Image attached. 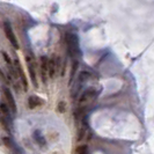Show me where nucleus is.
Masks as SVG:
<instances>
[{
	"mask_svg": "<svg viewBox=\"0 0 154 154\" xmlns=\"http://www.w3.org/2000/svg\"><path fill=\"white\" fill-rule=\"evenodd\" d=\"M66 108H67L66 103H65L64 101H60V102L58 103V106H57V111H58L59 114H64V112L66 111Z\"/></svg>",
	"mask_w": 154,
	"mask_h": 154,
	"instance_id": "ddd939ff",
	"label": "nucleus"
},
{
	"mask_svg": "<svg viewBox=\"0 0 154 154\" xmlns=\"http://www.w3.org/2000/svg\"><path fill=\"white\" fill-rule=\"evenodd\" d=\"M32 136H34V139H35V141L41 147H45L46 146V143L45 140H44V137L42 136V133L39 130H35L34 133H32Z\"/></svg>",
	"mask_w": 154,
	"mask_h": 154,
	"instance_id": "1a4fd4ad",
	"label": "nucleus"
},
{
	"mask_svg": "<svg viewBox=\"0 0 154 154\" xmlns=\"http://www.w3.org/2000/svg\"><path fill=\"white\" fill-rule=\"evenodd\" d=\"M75 154H88V146L87 145H81L77 147Z\"/></svg>",
	"mask_w": 154,
	"mask_h": 154,
	"instance_id": "4468645a",
	"label": "nucleus"
},
{
	"mask_svg": "<svg viewBox=\"0 0 154 154\" xmlns=\"http://www.w3.org/2000/svg\"><path fill=\"white\" fill-rule=\"evenodd\" d=\"M78 66H79V62H78L77 59L75 60H73V64H72V69H71V75H69V85H72V80L74 79L75 77V73H77V69H78Z\"/></svg>",
	"mask_w": 154,
	"mask_h": 154,
	"instance_id": "9b49d317",
	"label": "nucleus"
},
{
	"mask_svg": "<svg viewBox=\"0 0 154 154\" xmlns=\"http://www.w3.org/2000/svg\"><path fill=\"white\" fill-rule=\"evenodd\" d=\"M99 93H96V91L94 88H88L86 89L85 92L82 93L79 97V102L80 104H84V103H87V102H91V101L95 100L96 96H97Z\"/></svg>",
	"mask_w": 154,
	"mask_h": 154,
	"instance_id": "7ed1b4c3",
	"label": "nucleus"
},
{
	"mask_svg": "<svg viewBox=\"0 0 154 154\" xmlns=\"http://www.w3.org/2000/svg\"><path fill=\"white\" fill-rule=\"evenodd\" d=\"M54 74H56V63H54V59H49V63H48V75L50 78H54Z\"/></svg>",
	"mask_w": 154,
	"mask_h": 154,
	"instance_id": "9d476101",
	"label": "nucleus"
},
{
	"mask_svg": "<svg viewBox=\"0 0 154 154\" xmlns=\"http://www.w3.org/2000/svg\"><path fill=\"white\" fill-rule=\"evenodd\" d=\"M48 63H49V58L43 56L41 58V71H42V77H43V81L46 80V74H48Z\"/></svg>",
	"mask_w": 154,
	"mask_h": 154,
	"instance_id": "6e6552de",
	"label": "nucleus"
},
{
	"mask_svg": "<svg viewBox=\"0 0 154 154\" xmlns=\"http://www.w3.org/2000/svg\"><path fill=\"white\" fill-rule=\"evenodd\" d=\"M14 64H15V67H16V73H19V77H20V79H21V82H22L23 88H24V91H27V89H28V82H27L26 74H24V72H23L22 66H21V64H20V62H19L17 59H15Z\"/></svg>",
	"mask_w": 154,
	"mask_h": 154,
	"instance_id": "39448f33",
	"label": "nucleus"
},
{
	"mask_svg": "<svg viewBox=\"0 0 154 154\" xmlns=\"http://www.w3.org/2000/svg\"><path fill=\"white\" fill-rule=\"evenodd\" d=\"M43 102L44 101L42 100V99H39L38 96H30L29 99H28V106H29V108L30 109H35L39 107V106H42L43 104Z\"/></svg>",
	"mask_w": 154,
	"mask_h": 154,
	"instance_id": "0eeeda50",
	"label": "nucleus"
},
{
	"mask_svg": "<svg viewBox=\"0 0 154 154\" xmlns=\"http://www.w3.org/2000/svg\"><path fill=\"white\" fill-rule=\"evenodd\" d=\"M0 109H1V111H2V114H4V115L7 116V118H11V112H9V108H8L7 104L2 103V104L0 106Z\"/></svg>",
	"mask_w": 154,
	"mask_h": 154,
	"instance_id": "2eb2a0df",
	"label": "nucleus"
},
{
	"mask_svg": "<svg viewBox=\"0 0 154 154\" xmlns=\"http://www.w3.org/2000/svg\"><path fill=\"white\" fill-rule=\"evenodd\" d=\"M0 78H1L2 80H5V81L7 80V78H6V75H5V73H4L2 71H1V69H0Z\"/></svg>",
	"mask_w": 154,
	"mask_h": 154,
	"instance_id": "f3484780",
	"label": "nucleus"
},
{
	"mask_svg": "<svg viewBox=\"0 0 154 154\" xmlns=\"http://www.w3.org/2000/svg\"><path fill=\"white\" fill-rule=\"evenodd\" d=\"M89 78H91V73H89V72H87V71H82V72L79 74V78H78V82L81 85V84H84L85 81H87Z\"/></svg>",
	"mask_w": 154,
	"mask_h": 154,
	"instance_id": "f8f14e48",
	"label": "nucleus"
},
{
	"mask_svg": "<svg viewBox=\"0 0 154 154\" xmlns=\"http://www.w3.org/2000/svg\"><path fill=\"white\" fill-rule=\"evenodd\" d=\"M2 56H4V59H5V62L7 63L9 66H12V60H11V58H9V56H8L6 52H4L2 51Z\"/></svg>",
	"mask_w": 154,
	"mask_h": 154,
	"instance_id": "dca6fc26",
	"label": "nucleus"
},
{
	"mask_svg": "<svg viewBox=\"0 0 154 154\" xmlns=\"http://www.w3.org/2000/svg\"><path fill=\"white\" fill-rule=\"evenodd\" d=\"M27 62H28V71H29V75H30L31 81H32V84H34L35 87H38V85H37V79H36V73H35V69H34V64L31 62L30 56L27 57Z\"/></svg>",
	"mask_w": 154,
	"mask_h": 154,
	"instance_id": "423d86ee",
	"label": "nucleus"
},
{
	"mask_svg": "<svg viewBox=\"0 0 154 154\" xmlns=\"http://www.w3.org/2000/svg\"><path fill=\"white\" fill-rule=\"evenodd\" d=\"M4 30H5V34H6V37H7L8 41L11 42V44L13 45V48L19 49V43H17V39H16L15 34H14V31H13V29H12L11 23L7 22V21L4 22Z\"/></svg>",
	"mask_w": 154,
	"mask_h": 154,
	"instance_id": "f03ea898",
	"label": "nucleus"
},
{
	"mask_svg": "<svg viewBox=\"0 0 154 154\" xmlns=\"http://www.w3.org/2000/svg\"><path fill=\"white\" fill-rule=\"evenodd\" d=\"M4 94H5V97H6V100H7L8 108H11L12 112H16V111H17V107H16L14 96H13V94L11 93V91L8 89L7 87L4 88Z\"/></svg>",
	"mask_w": 154,
	"mask_h": 154,
	"instance_id": "20e7f679",
	"label": "nucleus"
},
{
	"mask_svg": "<svg viewBox=\"0 0 154 154\" xmlns=\"http://www.w3.org/2000/svg\"><path fill=\"white\" fill-rule=\"evenodd\" d=\"M65 42L69 48V54H72V57H77L80 54V48H79V39H78L75 34L67 32L65 35Z\"/></svg>",
	"mask_w": 154,
	"mask_h": 154,
	"instance_id": "f257e3e1",
	"label": "nucleus"
}]
</instances>
